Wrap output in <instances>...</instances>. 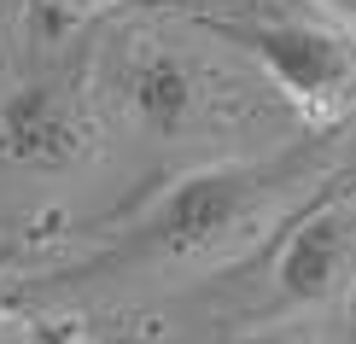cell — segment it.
Segmentation results:
<instances>
[{
	"label": "cell",
	"instance_id": "obj_1",
	"mask_svg": "<svg viewBox=\"0 0 356 344\" xmlns=\"http://www.w3.org/2000/svg\"><path fill=\"white\" fill-rule=\"evenodd\" d=\"M321 152H327V140H298L275 158L204 163V170L170 181L117 239H106L99 251H88V257L65 263V268H53V275H41L24 292L29 297H70V292H88V286H106V280H123L135 268H158V263H181V257H199V251H216L263 204H275L304 170H316Z\"/></svg>",
	"mask_w": 356,
	"mask_h": 344
},
{
	"label": "cell",
	"instance_id": "obj_2",
	"mask_svg": "<svg viewBox=\"0 0 356 344\" xmlns=\"http://www.w3.org/2000/svg\"><path fill=\"white\" fill-rule=\"evenodd\" d=\"M204 35L245 53L316 129H333L356 106V29L333 12H193Z\"/></svg>",
	"mask_w": 356,
	"mask_h": 344
},
{
	"label": "cell",
	"instance_id": "obj_3",
	"mask_svg": "<svg viewBox=\"0 0 356 344\" xmlns=\"http://www.w3.org/2000/svg\"><path fill=\"white\" fill-rule=\"evenodd\" d=\"M94 146L76 70H41L0 99V158L24 170H70Z\"/></svg>",
	"mask_w": 356,
	"mask_h": 344
},
{
	"label": "cell",
	"instance_id": "obj_4",
	"mask_svg": "<svg viewBox=\"0 0 356 344\" xmlns=\"http://www.w3.org/2000/svg\"><path fill=\"white\" fill-rule=\"evenodd\" d=\"M356 280V199H327L286 234L275 257V292L280 304L309 309L327 304Z\"/></svg>",
	"mask_w": 356,
	"mask_h": 344
},
{
	"label": "cell",
	"instance_id": "obj_5",
	"mask_svg": "<svg viewBox=\"0 0 356 344\" xmlns=\"http://www.w3.org/2000/svg\"><path fill=\"white\" fill-rule=\"evenodd\" d=\"M117 99L135 117L140 134L152 140H181L204 123V76L187 53L164 47V41H140L117 65Z\"/></svg>",
	"mask_w": 356,
	"mask_h": 344
},
{
	"label": "cell",
	"instance_id": "obj_6",
	"mask_svg": "<svg viewBox=\"0 0 356 344\" xmlns=\"http://www.w3.org/2000/svg\"><path fill=\"white\" fill-rule=\"evenodd\" d=\"M234 344H309L298 333H280V327H269V333H245V338H234Z\"/></svg>",
	"mask_w": 356,
	"mask_h": 344
},
{
	"label": "cell",
	"instance_id": "obj_7",
	"mask_svg": "<svg viewBox=\"0 0 356 344\" xmlns=\"http://www.w3.org/2000/svg\"><path fill=\"white\" fill-rule=\"evenodd\" d=\"M321 6H327L339 24H350V29H356V0H321Z\"/></svg>",
	"mask_w": 356,
	"mask_h": 344
},
{
	"label": "cell",
	"instance_id": "obj_8",
	"mask_svg": "<svg viewBox=\"0 0 356 344\" xmlns=\"http://www.w3.org/2000/svg\"><path fill=\"white\" fill-rule=\"evenodd\" d=\"M12 6H18V0H0V35H6V24H12Z\"/></svg>",
	"mask_w": 356,
	"mask_h": 344
}]
</instances>
